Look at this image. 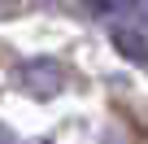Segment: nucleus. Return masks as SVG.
<instances>
[{
    "instance_id": "nucleus-1",
    "label": "nucleus",
    "mask_w": 148,
    "mask_h": 144,
    "mask_svg": "<svg viewBox=\"0 0 148 144\" xmlns=\"http://www.w3.org/2000/svg\"><path fill=\"white\" fill-rule=\"evenodd\" d=\"M18 83L31 92V96H57L61 88H65V65L61 61H52V57H31V61H22L18 65Z\"/></svg>"
},
{
    "instance_id": "nucleus-2",
    "label": "nucleus",
    "mask_w": 148,
    "mask_h": 144,
    "mask_svg": "<svg viewBox=\"0 0 148 144\" xmlns=\"http://www.w3.org/2000/svg\"><path fill=\"white\" fill-rule=\"evenodd\" d=\"M113 44L122 48V57H131V61L148 65V39H144L139 31H131V26H118V31H113Z\"/></svg>"
},
{
    "instance_id": "nucleus-3",
    "label": "nucleus",
    "mask_w": 148,
    "mask_h": 144,
    "mask_svg": "<svg viewBox=\"0 0 148 144\" xmlns=\"http://www.w3.org/2000/svg\"><path fill=\"white\" fill-rule=\"evenodd\" d=\"M113 13H126V18H135L139 26H148V0H118Z\"/></svg>"
},
{
    "instance_id": "nucleus-4",
    "label": "nucleus",
    "mask_w": 148,
    "mask_h": 144,
    "mask_svg": "<svg viewBox=\"0 0 148 144\" xmlns=\"http://www.w3.org/2000/svg\"><path fill=\"white\" fill-rule=\"evenodd\" d=\"M83 5H87V9H96V13H113L118 0H83Z\"/></svg>"
}]
</instances>
